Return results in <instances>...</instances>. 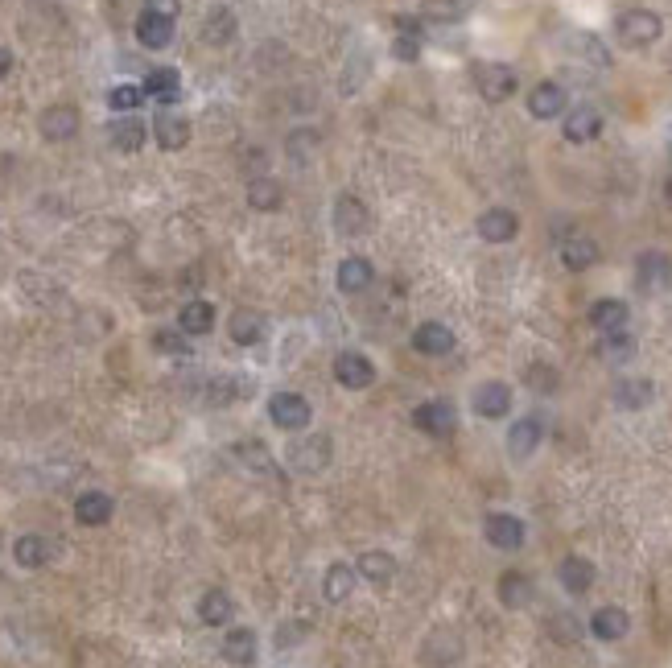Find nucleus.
I'll return each instance as SVG.
<instances>
[{
    "label": "nucleus",
    "instance_id": "obj_1",
    "mask_svg": "<svg viewBox=\"0 0 672 668\" xmlns=\"http://www.w3.org/2000/svg\"><path fill=\"white\" fill-rule=\"evenodd\" d=\"M615 33H619L623 46L644 50V46H652L660 33H664V21H660L652 9H627V13L615 17Z\"/></svg>",
    "mask_w": 672,
    "mask_h": 668
},
{
    "label": "nucleus",
    "instance_id": "obj_2",
    "mask_svg": "<svg viewBox=\"0 0 672 668\" xmlns=\"http://www.w3.org/2000/svg\"><path fill=\"white\" fill-rule=\"evenodd\" d=\"M268 421L285 433H301L314 421V409H310V400L297 392H273L268 396Z\"/></svg>",
    "mask_w": 672,
    "mask_h": 668
},
{
    "label": "nucleus",
    "instance_id": "obj_3",
    "mask_svg": "<svg viewBox=\"0 0 672 668\" xmlns=\"http://www.w3.org/2000/svg\"><path fill=\"white\" fill-rule=\"evenodd\" d=\"M475 87L487 104H503V99H512L516 87H520V75L512 71L508 62H479L475 66Z\"/></svg>",
    "mask_w": 672,
    "mask_h": 668
},
{
    "label": "nucleus",
    "instance_id": "obj_4",
    "mask_svg": "<svg viewBox=\"0 0 672 668\" xmlns=\"http://www.w3.org/2000/svg\"><path fill=\"white\" fill-rule=\"evenodd\" d=\"M330 454H334L330 433H310V438H301L297 446H289V466L297 475H318V471L330 466Z\"/></svg>",
    "mask_w": 672,
    "mask_h": 668
},
{
    "label": "nucleus",
    "instance_id": "obj_5",
    "mask_svg": "<svg viewBox=\"0 0 672 668\" xmlns=\"http://www.w3.org/2000/svg\"><path fill=\"white\" fill-rule=\"evenodd\" d=\"M483 537H487V545L491 549H499V553H516L520 545H524V520L520 516H512V512H491L487 520H483Z\"/></svg>",
    "mask_w": 672,
    "mask_h": 668
},
{
    "label": "nucleus",
    "instance_id": "obj_6",
    "mask_svg": "<svg viewBox=\"0 0 672 668\" xmlns=\"http://www.w3.org/2000/svg\"><path fill=\"white\" fill-rule=\"evenodd\" d=\"M334 380H339L343 388H351V392H363V388L376 384V363L367 355H359V351H339V355H334Z\"/></svg>",
    "mask_w": 672,
    "mask_h": 668
},
{
    "label": "nucleus",
    "instance_id": "obj_7",
    "mask_svg": "<svg viewBox=\"0 0 672 668\" xmlns=\"http://www.w3.org/2000/svg\"><path fill=\"white\" fill-rule=\"evenodd\" d=\"M413 425L421 433H429V438H450V433L458 429V413L450 400H425V405L413 409Z\"/></svg>",
    "mask_w": 672,
    "mask_h": 668
},
{
    "label": "nucleus",
    "instance_id": "obj_8",
    "mask_svg": "<svg viewBox=\"0 0 672 668\" xmlns=\"http://www.w3.org/2000/svg\"><path fill=\"white\" fill-rule=\"evenodd\" d=\"M635 281H640L644 293H672V256L644 252L635 260Z\"/></svg>",
    "mask_w": 672,
    "mask_h": 668
},
{
    "label": "nucleus",
    "instance_id": "obj_9",
    "mask_svg": "<svg viewBox=\"0 0 672 668\" xmlns=\"http://www.w3.org/2000/svg\"><path fill=\"white\" fill-rule=\"evenodd\" d=\"M545 442V417L541 413H528L508 429V454L512 458H532Z\"/></svg>",
    "mask_w": 672,
    "mask_h": 668
},
{
    "label": "nucleus",
    "instance_id": "obj_10",
    "mask_svg": "<svg viewBox=\"0 0 672 668\" xmlns=\"http://www.w3.org/2000/svg\"><path fill=\"white\" fill-rule=\"evenodd\" d=\"M334 227H339V236H363V231L372 227V211H367L363 198L339 194V203H334Z\"/></svg>",
    "mask_w": 672,
    "mask_h": 668
},
{
    "label": "nucleus",
    "instance_id": "obj_11",
    "mask_svg": "<svg viewBox=\"0 0 672 668\" xmlns=\"http://www.w3.org/2000/svg\"><path fill=\"white\" fill-rule=\"evenodd\" d=\"M13 561L21 570H42V565L54 561V541L42 537V532H25V537L13 541Z\"/></svg>",
    "mask_w": 672,
    "mask_h": 668
},
{
    "label": "nucleus",
    "instance_id": "obj_12",
    "mask_svg": "<svg viewBox=\"0 0 672 668\" xmlns=\"http://www.w3.org/2000/svg\"><path fill=\"white\" fill-rule=\"evenodd\" d=\"M561 132H565V141L586 145V141H594L598 132H602V112H598V108H590V104L569 108V112H565V124H561Z\"/></svg>",
    "mask_w": 672,
    "mask_h": 668
},
{
    "label": "nucleus",
    "instance_id": "obj_13",
    "mask_svg": "<svg viewBox=\"0 0 672 668\" xmlns=\"http://www.w3.org/2000/svg\"><path fill=\"white\" fill-rule=\"evenodd\" d=\"M516 231H520V215L508 207H491L479 215V236L487 244H508V240H516Z\"/></svg>",
    "mask_w": 672,
    "mask_h": 668
},
{
    "label": "nucleus",
    "instance_id": "obj_14",
    "mask_svg": "<svg viewBox=\"0 0 672 668\" xmlns=\"http://www.w3.org/2000/svg\"><path fill=\"white\" fill-rule=\"evenodd\" d=\"M38 128H42V137L54 141V145H58V141H71L75 132H79V108H71V104H54V108L42 112Z\"/></svg>",
    "mask_w": 672,
    "mask_h": 668
},
{
    "label": "nucleus",
    "instance_id": "obj_15",
    "mask_svg": "<svg viewBox=\"0 0 672 668\" xmlns=\"http://www.w3.org/2000/svg\"><path fill=\"white\" fill-rule=\"evenodd\" d=\"M153 141L165 149V153H178L190 145V120L178 116V112H161L153 120Z\"/></svg>",
    "mask_w": 672,
    "mask_h": 668
},
{
    "label": "nucleus",
    "instance_id": "obj_16",
    "mask_svg": "<svg viewBox=\"0 0 672 668\" xmlns=\"http://www.w3.org/2000/svg\"><path fill=\"white\" fill-rule=\"evenodd\" d=\"M627 631H631V615H627L623 607H598V611L590 615V636L602 640V644L623 640Z\"/></svg>",
    "mask_w": 672,
    "mask_h": 668
},
{
    "label": "nucleus",
    "instance_id": "obj_17",
    "mask_svg": "<svg viewBox=\"0 0 672 668\" xmlns=\"http://www.w3.org/2000/svg\"><path fill=\"white\" fill-rule=\"evenodd\" d=\"M475 413L487 417V421H499L512 413V388L503 380H487L479 392H475Z\"/></svg>",
    "mask_w": 672,
    "mask_h": 668
},
{
    "label": "nucleus",
    "instance_id": "obj_18",
    "mask_svg": "<svg viewBox=\"0 0 672 668\" xmlns=\"http://www.w3.org/2000/svg\"><path fill=\"white\" fill-rule=\"evenodd\" d=\"M137 42L145 50H165L174 42V17H161V13H141L137 17Z\"/></svg>",
    "mask_w": 672,
    "mask_h": 668
},
{
    "label": "nucleus",
    "instance_id": "obj_19",
    "mask_svg": "<svg viewBox=\"0 0 672 668\" xmlns=\"http://www.w3.org/2000/svg\"><path fill=\"white\" fill-rule=\"evenodd\" d=\"M528 112L536 120H557L565 112V87L561 83H536L528 91Z\"/></svg>",
    "mask_w": 672,
    "mask_h": 668
},
{
    "label": "nucleus",
    "instance_id": "obj_20",
    "mask_svg": "<svg viewBox=\"0 0 672 668\" xmlns=\"http://www.w3.org/2000/svg\"><path fill=\"white\" fill-rule=\"evenodd\" d=\"M355 570H359V578L363 582H372V586H392V578H396V557L392 553H384V549H367L359 561H355Z\"/></svg>",
    "mask_w": 672,
    "mask_h": 668
},
{
    "label": "nucleus",
    "instance_id": "obj_21",
    "mask_svg": "<svg viewBox=\"0 0 672 668\" xmlns=\"http://www.w3.org/2000/svg\"><path fill=\"white\" fill-rule=\"evenodd\" d=\"M141 87H145L149 99H157V104H165V108L178 104V95H182V79H178L174 66H153Z\"/></svg>",
    "mask_w": 672,
    "mask_h": 668
},
{
    "label": "nucleus",
    "instance_id": "obj_22",
    "mask_svg": "<svg viewBox=\"0 0 672 668\" xmlns=\"http://www.w3.org/2000/svg\"><path fill=\"white\" fill-rule=\"evenodd\" d=\"M112 512H116V504H112V495H104V491H83V495L75 499V520L87 524V528L108 524Z\"/></svg>",
    "mask_w": 672,
    "mask_h": 668
},
{
    "label": "nucleus",
    "instance_id": "obj_23",
    "mask_svg": "<svg viewBox=\"0 0 672 668\" xmlns=\"http://www.w3.org/2000/svg\"><path fill=\"white\" fill-rule=\"evenodd\" d=\"M108 141H112V149H120V153H141L145 141H149V128H145V120L124 116V120H112Z\"/></svg>",
    "mask_w": 672,
    "mask_h": 668
},
{
    "label": "nucleus",
    "instance_id": "obj_24",
    "mask_svg": "<svg viewBox=\"0 0 672 668\" xmlns=\"http://www.w3.org/2000/svg\"><path fill=\"white\" fill-rule=\"evenodd\" d=\"M413 347L421 355H450L454 351V330L442 326V322H421L413 330Z\"/></svg>",
    "mask_w": 672,
    "mask_h": 668
},
{
    "label": "nucleus",
    "instance_id": "obj_25",
    "mask_svg": "<svg viewBox=\"0 0 672 668\" xmlns=\"http://www.w3.org/2000/svg\"><path fill=\"white\" fill-rule=\"evenodd\" d=\"M594 578H598V574H594V561H586V557H578V553L565 557V561L557 565V582H561L569 594H586V590L594 586Z\"/></svg>",
    "mask_w": 672,
    "mask_h": 668
},
{
    "label": "nucleus",
    "instance_id": "obj_26",
    "mask_svg": "<svg viewBox=\"0 0 672 668\" xmlns=\"http://www.w3.org/2000/svg\"><path fill=\"white\" fill-rule=\"evenodd\" d=\"M590 326L594 330H602V334H611V330H627V318H631V310H627V302H619V297H602V302H594L590 306Z\"/></svg>",
    "mask_w": 672,
    "mask_h": 668
},
{
    "label": "nucleus",
    "instance_id": "obj_27",
    "mask_svg": "<svg viewBox=\"0 0 672 668\" xmlns=\"http://www.w3.org/2000/svg\"><path fill=\"white\" fill-rule=\"evenodd\" d=\"M532 594H536V586H532V578H528V574H520V570L499 574V603L508 607V611L528 607V603H532Z\"/></svg>",
    "mask_w": 672,
    "mask_h": 668
},
{
    "label": "nucleus",
    "instance_id": "obj_28",
    "mask_svg": "<svg viewBox=\"0 0 672 668\" xmlns=\"http://www.w3.org/2000/svg\"><path fill=\"white\" fill-rule=\"evenodd\" d=\"M198 619H203L207 627H227L235 619V603H231V594L227 590H207L203 598H198Z\"/></svg>",
    "mask_w": 672,
    "mask_h": 668
},
{
    "label": "nucleus",
    "instance_id": "obj_29",
    "mask_svg": "<svg viewBox=\"0 0 672 668\" xmlns=\"http://www.w3.org/2000/svg\"><path fill=\"white\" fill-rule=\"evenodd\" d=\"M355 582H359V570H351L347 561H334L330 570H326V578H322L326 603H347L351 590H355Z\"/></svg>",
    "mask_w": 672,
    "mask_h": 668
},
{
    "label": "nucleus",
    "instance_id": "obj_30",
    "mask_svg": "<svg viewBox=\"0 0 672 668\" xmlns=\"http://www.w3.org/2000/svg\"><path fill=\"white\" fill-rule=\"evenodd\" d=\"M561 264H565L569 273H586V269H594V264H598V244L586 240V236H569V240H561Z\"/></svg>",
    "mask_w": 672,
    "mask_h": 668
},
{
    "label": "nucleus",
    "instance_id": "obj_31",
    "mask_svg": "<svg viewBox=\"0 0 672 668\" xmlns=\"http://www.w3.org/2000/svg\"><path fill=\"white\" fill-rule=\"evenodd\" d=\"M223 660L227 664H252L256 660V631L252 627H231L223 636Z\"/></svg>",
    "mask_w": 672,
    "mask_h": 668
},
{
    "label": "nucleus",
    "instance_id": "obj_32",
    "mask_svg": "<svg viewBox=\"0 0 672 668\" xmlns=\"http://www.w3.org/2000/svg\"><path fill=\"white\" fill-rule=\"evenodd\" d=\"M334 281H339L343 293H363L367 285H376V269H372V264H367L363 256H347V260L339 264V277H334Z\"/></svg>",
    "mask_w": 672,
    "mask_h": 668
},
{
    "label": "nucleus",
    "instance_id": "obj_33",
    "mask_svg": "<svg viewBox=\"0 0 672 668\" xmlns=\"http://www.w3.org/2000/svg\"><path fill=\"white\" fill-rule=\"evenodd\" d=\"M227 334H231V343H240V347H256L264 339V318L256 310H235L231 322H227Z\"/></svg>",
    "mask_w": 672,
    "mask_h": 668
},
{
    "label": "nucleus",
    "instance_id": "obj_34",
    "mask_svg": "<svg viewBox=\"0 0 672 668\" xmlns=\"http://www.w3.org/2000/svg\"><path fill=\"white\" fill-rule=\"evenodd\" d=\"M178 330H186L190 339H198V334H211L215 330V306L211 302H186L182 314H178Z\"/></svg>",
    "mask_w": 672,
    "mask_h": 668
},
{
    "label": "nucleus",
    "instance_id": "obj_35",
    "mask_svg": "<svg viewBox=\"0 0 672 668\" xmlns=\"http://www.w3.org/2000/svg\"><path fill=\"white\" fill-rule=\"evenodd\" d=\"M285 203V190L273 178H252L248 182V207L252 211H277Z\"/></svg>",
    "mask_w": 672,
    "mask_h": 668
},
{
    "label": "nucleus",
    "instance_id": "obj_36",
    "mask_svg": "<svg viewBox=\"0 0 672 668\" xmlns=\"http://www.w3.org/2000/svg\"><path fill=\"white\" fill-rule=\"evenodd\" d=\"M652 396H656L652 380H619L615 384V405L619 409H648Z\"/></svg>",
    "mask_w": 672,
    "mask_h": 668
},
{
    "label": "nucleus",
    "instance_id": "obj_37",
    "mask_svg": "<svg viewBox=\"0 0 672 668\" xmlns=\"http://www.w3.org/2000/svg\"><path fill=\"white\" fill-rule=\"evenodd\" d=\"M635 355V339L627 330H611V334H602V343H598V359H607V363H627Z\"/></svg>",
    "mask_w": 672,
    "mask_h": 668
},
{
    "label": "nucleus",
    "instance_id": "obj_38",
    "mask_svg": "<svg viewBox=\"0 0 672 668\" xmlns=\"http://www.w3.org/2000/svg\"><path fill=\"white\" fill-rule=\"evenodd\" d=\"M203 38H207L211 46H227V42L235 38V13H231V9H215V13L207 17V25H203Z\"/></svg>",
    "mask_w": 672,
    "mask_h": 668
},
{
    "label": "nucleus",
    "instance_id": "obj_39",
    "mask_svg": "<svg viewBox=\"0 0 672 668\" xmlns=\"http://www.w3.org/2000/svg\"><path fill=\"white\" fill-rule=\"evenodd\" d=\"M145 87H132V83H120V87H112L108 91V108L112 112H137L141 104H145Z\"/></svg>",
    "mask_w": 672,
    "mask_h": 668
},
{
    "label": "nucleus",
    "instance_id": "obj_40",
    "mask_svg": "<svg viewBox=\"0 0 672 668\" xmlns=\"http://www.w3.org/2000/svg\"><path fill=\"white\" fill-rule=\"evenodd\" d=\"M235 458H244L252 471H264V475H273L277 466H273V454H268L260 442H235Z\"/></svg>",
    "mask_w": 672,
    "mask_h": 668
},
{
    "label": "nucleus",
    "instance_id": "obj_41",
    "mask_svg": "<svg viewBox=\"0 0 672 668\" xmlns=\"http://www.w3.org/2000/svg\"><path fill=\"white\" fill-rule=\"evenodd\" d=\"M190 334L186 330H153V351L161 355H190Z\"/></svg>",
    "mask_w": 672,
    "mask_h": 668
},
{
    "label": "nucleus",
    "instance_id": "obj_42",
    "mask_svg": "<svg viewBox=\"0 0 672 668\" xmlns=\"http://www.w3.org/2000/svg\"><path fill=\"white\" fill-rule=\"evenodd\" d=\"M574 50L586 58V62H594V66H611V54H607V46H602L594 33H574Z\"/></svg>",
    "mask_w": 672,
    "mask_h": 668
},
{
    "label": "nucleus",
    "instance_id": "obj_43",
    "mask_svg": "<svg viewBox=\"0 0 672 668\" xmlns=\"http://www.w3.org/2000/svg\"><path fill=\"white\" fill-rule=\"evenodd\" d=\"M524 380H528V384H532L536 392H553V388H557V372H553L549 363H532Z\"/></svg>",
    "mask_w": 672,
    "mask_h": 668
},
{
    "label": "nucleus",
    "instance_id": "obj_44",
    "mask_svg": "<svg viewBox=\"0 0 672 668\" xmlns=\"http://www.w3.org/2000/svg\"><path fill=\"white\" fill-rule=\"evenodd\" d=\"M392 54L400 62H417L421 58V38H417V33H400V38L392 42Z\"/></svg>",
    "mask_w": 672,
    "mask_h": 668
},
{
    "label": "nucleus",
    "instance_id": "obj_45",
    "mask_svg": "<svg viewBox=\"0 0 672 668\" xmlns=\"http://www.w3.org/2000/svg\"><path fill=\"white\" fill-rule=\"evenodd\" d=\"M314 145H318L314 132H293V137H289V153H293V161H306Z\"/></svg>",
    "mask_w": 672,
    "mask_h": 668
},
{
    "label": "nucleus",
    "instance_id": "obj_46",
    "mask_svg": "<svg viewBox=\"0 0 672 668\" xmlns=\"http://www.w3.org/2000/svg\"><path fill=\"white\" fill-rule=\"evenodd\" d=\"M306 631H310L306 623H285V627L277 631V648H293L297 640H306Z\"/></svg>",
    "mask_w": 672,
    "mask_h": 668
},
{
    "label": "nucleus",
    "instance_id": "obj_47",
    "mask_svg": "<svg viewBox=\"0 0 672 668\" xmlns=\"http://www.w3.org/2000/svg\"><path fill=\"white\" fill-rule=\"evenodd\" d=\"M145 9H149V13H161V17H174V21H178L182 0H145Z\"/></svg>",
    "mask_w": 672,
    "mask_h": 668
},
{
    "label": "nucleus",
    "instance_id": "obj_48",
    "mask_svg": "<svg viewBox=\"0 0 672 668\" xmlns=\"http://www.w3.org/2000/svg\"><path fill=\"white\" fill-rule=\"evenodd\" d=\"M429 5L433 9H438V13H466V9H475V0H429Z\"/></svg>",
    "mask_w": 672,
    "mask_h": 668
},
{
    "label": "nucleus",
    "instance_id": "obj_49",
    "mask_svg": "<svg viewBox=\"0 0 672 668\" xmlns=\"http://www.w3.org/2000/svg\"><path fill=\"white\" fill-rule=\"evenodd\" d=\"M13 71V50H5V46H0V79H5Z\"/></svg>",
    "mask_w": 672,
    "mask_h": 668
}]
</instances>
